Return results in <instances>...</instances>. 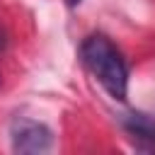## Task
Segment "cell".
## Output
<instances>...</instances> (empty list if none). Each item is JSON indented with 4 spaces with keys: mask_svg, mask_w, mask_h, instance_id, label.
I'll return each mask as SVG.
<instances>
[{
    "mask_svg": "<svg viewBox=\"0 0 155 155\" xmlns=\"http://www.w3.org/2000/svg\"><path fill=\"white\" fill-rule=\"evenodd\" d=\"M80 58L85 68L97 78V82L109 92V97L124 102L128 94V65L121 51L104 34H90L80 46Z\"/></svg>",
    "mask_w": 155,
    "mask_h": 155,
    "instance_id": "cell-1",
    "label": "cell"
},
{
    "mask_svg": "<svg viewBox=\"0 0 155 155\" xmlns=\"http://www.w3.org/2000/svg\"><path fill=\"white\" fill-rule=\"evenodd\" d=\"M10 140L15 153H46L53 145V133L41 121L17 116L10 124Z\"/></svg>",
    "mask_w": 155,
    "mask_h": 155,
    "instance_id": "cell-2",
    "label": "cell"
},
{
    "mask_svg": "<svg viewBox=\"0 0 155 155\" xmlns=\"http://www.w3.org/2000/svg\"><path fill=\"white\" fill-rule=\"evenodd\" d=\"M121 126L131 136L133 145L145 153H155V119L143 111L121 114Z\"/></svg>",
    "mask_w": 155,
    "mask_h": 155,
    "instance_id": "cell-3",
    "label": "cell"
},
{
    "mask_svg": "<svg viewBox=\"0 0 155 155\" xmlns=\"http://www.w3.org/2000/svg\"><path fill=\"white\" fill-rule=\"evenodd\" d=\"M5 46H7V31H5V27L0 24V53L5 51Z\"/></svg>",
    "mask_w": 155,
    "mask_h": 155,
    "instance_id": "cell-4",
    "label": "cell"
},
{
    "mask_svg": "<svg viewBox=\"0 0 155 155\" xmlns=\"http://www.w3.org/2000/svg\"><path fill=\"white\" fill-rule=\"evenodd\" d=\"M80 2H82V0H65V5H68V7H75V5H80Z\"/></svg>",
    "mask_w": 155,
    "mask_h": 155,
    "instance_id": "cell-5",
    "label": "cell"
}]
</instances>
